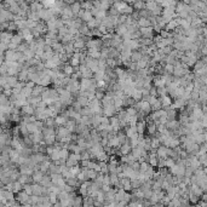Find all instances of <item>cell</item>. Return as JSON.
<instances>
[{
  "instance_id": "3957f363",
  "label": "cell",
  "mask_w": 207,
  "mask_h": 207,
  "mask_svg": "<svg viewBox=\"0 0 207 207\" xmlns=\"http://www.w3.org/2000/svg\"><path fill=\"white\" fill-rule=\"evenodd\" d=\"M54 119H55V124L58 125V126H61V125H62V126H64L66 121L68 120V118H67L64 114H62V115H58V116L56 115Z\"/></svg>"
},
{
  "instance_id": "6da1fadb",
  "label": "cell",
  "mask_w": 207,
  "mask_h": 207,
  "mask_svg": "<svg viewBox=\"0 0 207 207\" xmlns=\"http://www.w3.org/2000/svg\"><path fill=\"white\" fill-rule=\"evenodd\" d=\"M139 33H140V38H144V39H152L154 37V29L153 27H142L139 28Z\"/></svg>"
},
{
  "instance_id": "52a82bcc",
  "label": "cell",
  "mask_w": 207,
  "mask_h": 207,
  "mask_svg": "<svg viewBox=\"0 0 207 207\" xmlns=\"http://www.w3.org/2000/svg\"><path fill=\"white\" fill-rule=\"evenodd\" d=\"M160 147V139L159 138H152L150 139V148L152 149H157Z\"/></svg>"
},
{
  "instance_id": "ba28073f",
  "label": "cell",
  "mask_w": 207,
  "mask_h": 207,
  "mask_svg": "<svg viewBox=\"0 0 207 207\" xmlns=\"http://www.w3.org/2000/svg\"><path fill=\"white\" fill-rule=\"evenodd\" d=\"M56 0H42V6L44 9H51L55 5Z\"/></svg>"
},
{
  "instance_id": "5b68a950",
  "label": "cell",
  "mask_w": 207,
  "mask_h": 207,
  "mask_svg": "<svg viewBox=\"0 0 207 207\" xmlns=\"http://www.w3.org/2000/svg\"><path fill=\"white\" fill-rule=\"evenodd\" d=\"M17 199L19 200V202H21V204H27L28 199H29V195H28L24 190H23V192H21V190H19V193H18V197H17Z\"/></svg>"
},
{
  "instance_id": "8992f818",
  "label": "cell",
  "mask_w": 207,
  "mask_h": 207,
  "mask_svg": "<svg viewBox=\"0 0 207 207\" xmlns=\"http://www.w3.org/2000/svg\"><path fill=\"white\" fill-rule=\"evenodd\" d=\"M127 32V26L126 24H116V34L119 37H123Z\"/></svg>"
},
{
  "instance_id": "7a4b0ae2",
  "label": "cell",
  "mask_w": 207,
  "mask_h": 207,
  "mask_svg": "<svg viewBox=\"0 0 207 207\" xmlns=\"http://www.w3.org/2000/svg\"><path fill=\"white\" fill-rule=\"evenodd\" d=\"M69 7H70V11H71V14L74 17H76L78 14H79V11L81 10V4L79 2V1H74L73 4H70L69 5Z\"/></svg>"
},
{
  "instance_id": "9c48e42d",
  "label": "cell",
  "mask_w": 207,
  "mask_h": 207,
  "mask_svg": "<svg viewBox=\"0 0 207 207\" xmlns=\"http://www.w3.org/2000/svg\"><path fill=\"white\" fill-rule=\"evenodd\" d=\"M84 205L85 206H90V205H95V201H93V197H86L85 201H84Z\"/></svg>"
},
{
  "instance_id": "277c9868",
  "label": "cell",
  "mask_w": 207,
  "mask_h": 207,
  "mask_svg": "<svg viewBox=\"0 0 207 207\" xmlns=\"http://www.w3.org/2000/svg\"><path fill=\"white\" fill-rule=\"evenodd\" d=\"M132 4H133V10H136V11H139L142 9H145V1L144 0H136Z\"/></svg>"
}]
</instances>
